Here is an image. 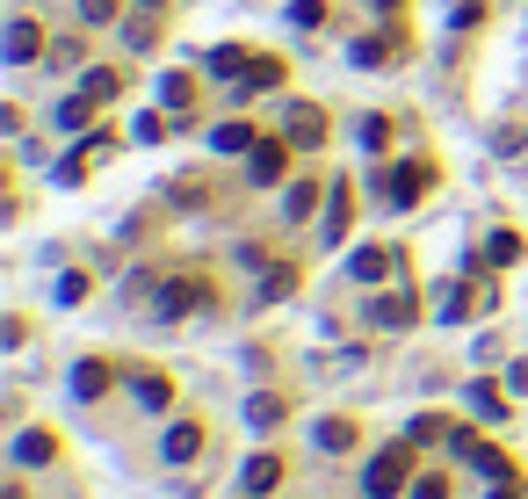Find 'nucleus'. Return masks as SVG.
Returning a JSON list of instances; mask_svg holds the SVG:
<instances>
[{
    "label": "nucleus",
    "instance_id": "obj_1",
    "mask_svg": "<svg viewBox=\"0 0 528 499\" xmlns=\"http://www.w3.org/2000/svg\"><path fill=\"white\" fill-rule=\"evenodd\" d=\"M420 478V442L413 434H398V442H384L377 456H369V471H362V499H406Z\"/></svg>",
    "mask_w": 528,
    "mask_h": 499
},
{
    "label": "nucleus",
    "instance_id": "obj_2",
    "mask_svg": "<svg viewBox=\"0 0 528 499\" xmlns=\"http://www.w3.org/2000/svg\"><path fill=\"white\" fill-rule=\"evenodd\" d=\"M449 456H456V463H471L478 478H514V456H507V449H492L485 434H471V427H456V434H449Z\"/></svg>",
    "mask_w": 528,
    "mask_h": 499
},
{
    "label": "nucleus",
    "instance_id": "obj_3",
    "mask_svg": "<svg viewBox=\"0 0 528 499\" xmlns=\"http://www.w3.org/2000/svg\"><path fill=\"white\" fill-rule=\"evenodd\" d=\"M58 456H66V442H58L51 427H22V434H15V449H8L15 471H51Z\"/></svg>",
    "mask_w": 528,
    "mask_h": 499
},
{
    "label": "nucleus",
    "instance_id": "obj_4",
    "mask_svg": "<svg viewBox=\"0 0 528 499\" xmlns=\"http://www.w3.org/2000/svg\"><path fill=\"white\" fill-rule=\"evenodd\" d=\"M427 189H434V167H427V160H413V167H391V174H384V203H391V210H413Z\"/></svg>",
    "mask_w": 528,
    "mask_h": 499
},
{
    "label": "nucleus",
    "instance_id": "obj_5",
    "mask_svg": "<svg viewBox=\"0 0 528 499\" xmlns=\"http://www.w3.org/2000/svg\"><path fill=\"white\" fill-rule=\"evenodd\" d=\"M283 478H290V463L275 456V449H254V456H246V471H239V492H246V499H261V492H275Z\"/></svg>",
    "mask_w": 528,
    "mask_h": 499
},
{
    "label": "nucleus",
    "instance_id": "obj_6",
    "mask_svg": "<svg viewBox=\"0 0 528 499\" xmlns=\"http://www.w3.org/2000/svg\"><path fill=\"white\" fill-rule=\"evenodd\" d=\"M312 442H319V456H348V449H362V420H348V413H326V420L312 427Z\"/></svg>",
    "mask_w": 528,
    "mask_h": 499
},
{
    "label": "nucleus",
    "instance_id": "obj_7",
    "mask_svg": "<svg viewBox=\"0 0 528 499\" xmlns=\"http://www.w3.org/2000/svg\"><path fill=\"white\" fill-rule=\"evenodd\" d=\"M160 456H167V463H196V456H203V420H174V427L160 434Z\"/></svg>",
    "mask_w": 528,
    "mask_h": 499
},
{
    "label": "nucleus",
    "instance_id": "obj_8",
    "mask_svg": "<svg viewBox=\"0 0 528 499\" xmlns=\"http://www.w3.org/2000/svg\"><path fill=\"white\" fill-rule=\"evenodd\" d=\"M131 398L145 405V413H174V377H160V369H138V377H131Z\"/></svg>",
    "mask_w": 528,
    "mask_h": 499
},
{
    "label": "nucleus",
    "instance_id": "obj_9",
    "mask_svg": "<svg viewBox=\"0 0 528 499\" xmlns=\"http://www.w3.org/2000/svg\"><path fill=\"white\" fill-rule=\"evenodd\" d=\"M109 384H116V362H102V355H87V362L73 369V398H80V405H95Z\"/></svg>",
    "mask_w": 528,
    "mask_h": 499
},
{
    "label": "nucleus",
    "instance_id": "obj_10",
    "mask_svg": "<svg viewBox=\"0 0 528 499\" xmlns=\"http://www.w3.org/2000/svg\"><path fill=\"white\" fill-rule=\"evenodd\" d=\"M283 138H297V145H319V138H326V109H312V102H297V109L283 116Z\"/></svg>",
    "mask_w": 528,
    "mask_h": 499
},
{
    "label": "nucleus",
    "instance_id": "obj_11",
    "mask_svg": "<svg viewBox=\"0 0 528 499\" xmlns=\"http://www.w3.org/2000/svg\"><path fill=\"white\" fill-rule=\"evenodd\" d=\"M246 420H254L261 434L283 427V420H290V398H283V391H254V398H246Z\"/></svg>",
    "mask_w": 528,
    "mask_h": 499
},
{
    "label": "nucleus",
    "instance_id": "obj_12",
    "mask_svg": "<svg viewBox=\"0 0 528 499\" xmlns=\"http://www.w3.org/2000/svg\"><path fill=\"white\" fill-rule=\"evenodd\" d=\"M283 167H290V145H254V160H246V181H283Z\"/></svg>",
    "mask_w": 528,
    "mask_h": 499
},
{
    "label": "nucleus",
    "instance_id": "obj_13",
    "mask_svg": "<svg viewBox=\"0 0 528 499\" xmlns=\"http://www.w3.org/2000/svg\"><path fill=\"white\" fill-rule=\"evenodd\" d=\"M37 51H44V29L29 22V15H22V22L8 29V66H29V58H37Z\"/></svg>",
    "mask_w": 528,
    "mask_h": 499
},
{
    "label": "nucleus",
    "instance_id": "obj_14",
    "mask_svg": "<svg viewBox=\"0 0 528 499\" xmlns=\"http://www.w3.org/2000/svg\"><path fill=\"white\" fill-rule=\"evenodd\" d=\"M369 319H377V326H413L420 304H413V290H406V297H377V311H369Z\"/></svg>",
    "mask_w": 528,
    "mask_h": 499
},
{
    "label": "nucleus",
    "instance_id": "obj_15",
    "mask_svg": "<svg viewBox=\"0 0 528 499\" xmlns=\"http://www.w3.org/2000/svg\"><path fill=\"white\" fill-rule=\"evenodd\" d=\"M463 405H471L478 420H507V398H500V384H471V391H463Z\"/></svg>",
    "mask_w": 528,
    "mask_h": 499
},
{
    "label": "nucleus",
    "instance_id": "obj_16",
    "mask_svg": "<svg viewBox=\"0 0 528 499\" xmlns=\"http://www.w3.org/2000/svg\"><path fill=\"white\" fill-rule=\"evenodd\" d=\"M391 261H398V254H384V246H369V254H355L348 268H355V283H384V275H391Z\"/></svg>",
    "mask_w": 528,
    "mask_h": 499
},
{
    "label": "nucleus",
    "instance_id": "obj_17",
    "mask_svg": "<svg viewBox=\"0 0 528 499\" xmlns=\"http://www.w3.org/2000/svg\"><path fill=\"white\" fill-rule=\"evenodd\" d=\"M210 145H217V152H254V123H217Z\"/></svg>",
    "mask_w": 528,
    "mask_h": 499
},
{
    "label": "nucleus",
    "instance_id": "obj_18",
    "mask_svg": "<svg viewBox=\"0 0 528 499\" xmlns=\"http://www.w3.org/2000/svg\"><path fill=\"white\" fill-rule=\"evenodd\" d=\"M312 203H319V181H290V196H283V217L297 225V217H312Z\"/></svg>",
    "mask_w": 528,
    "mask_h": 499
},
{
    "label": "nucleus",
    "instance_id": "obj_19",
    "mask_svg": "<svg viewBox=\"0 0 528 499\" xmlns=\"http://www.w3.org/2000/svg\"><path fill=\"white\" fill-rule=\"evenodd\" d=\"M485 261H492V268L521 261V232H492V239H485Z\"/></svg>",
    "mask_w": 528,
    "mask_h": 499
},
{
    "label": "nucleus",
    "instance_id": "obj_20",
    "mask_svg": "<svg viewBox=\"0 0 528 499\" xmlns=\"http://www.w3.org/2000/svg\"><path fill=\"white\" fill-rule=\"evenodd\" d=\"M348 217H355V196H348V189H333V203H326V239L348 232Z\"/></svg>",
    "mask_w": 528,
    "mask_h": 499
},
{
    "label": "nucleus",
    "instance_id": "obj_21",
    "mask_svg": "<svg viewBox=\"0 0 528 499\" xmlns=\"http://www.w3.org/2000/svg\"><path fill=\"white\" fill-rule=\"evenodd\" d=\"M406 434H413V442H420V449H427V442H449V434H456V427H449V420H442V413H420V420H413V427H406Z\"/></svg>",
    "mask_w": 528,
    "mask_h": 499
},
{
    "label": "nucleus",
    "instance_id": "obj_22",
    "mask_svg": "<svg viewBox=\"0 0 528 499\" xmlns=\"http://www.w3.org/2000/svg\"><path fill=\"white\" fill-rule=\"evenodd\" d=\"M406 499H449V471H420Z\"/></svg>",
    "mask_w": 528,
    "mask_h": 499
},
{
    "label": "nucleus",
    "instance_id": "obj_23",
    "mask_svg": "<svg viewBox=\"0 0 528 499\" xmlns=\"http://www.w3.org/2000/svg\"><path fill=\"white\" fill-rule=\"evenodd\" d=\"M116 87H123V73H109V66H95V73H87V87H80V95H95V102H109V95H116Z\"/></svg>",
    "mask_w": 528,
    "mask_h": 499
},
{
    "label": "nucleus",
    "instance_id": "obj_24",
    "mask_svg": "<svg viewBox=\"0 0 528 499\" xmlns=\"http://www.w3.org/2000/svg\"><path fill=\"white\" fill-rule=\"evenodd\" d=\"M362 145L384 152V145H391V116H362Z\"/></svg>",
    "mask_w": 528,
    "mask_h": 499
},
{
    "label": "nucleus",
    "instance_id": "obj_25",
    "mask_svg": "<svg viewBox=\"0 0 528 499\" xmlns=\"http://www.w3.org/2000/svg\"><path fill=\"white\" fill-rule=\"evenodd\" d=\"M123 0H80V22H116Z\"/></svg>",
    "mask_w": 528,
    "mask_h": 499
},
{
    "label": "nucleus",
    "instance_id": "obj_26",
    "mask_svg": "<svg viewBox=\"0 0 528 499\" xmlns=\"http://www.w3.org/2000/svg\"><path fill=\"white\" fill-rule=\"evenodd\" d=\"M485 499H528V478H521V471H514V478H492Z\"/></svg>",
    "mask_w": 528,
    "mask_h": 499
},
{
    "label": "nucleus",
    "instance_id": "obj_27",
    "mask_svg": "<svg viewBox=\"0 0 528 499\" xmlns=\"http://www.w3.org/2000/svg\"><path fill=\"white\" fill-rule=\"evenodd\" d=\"M290 290H297V268H275L268 283H261V297H290Z\"/></svg>",
    "mask_w": 528,
    "mask_h": 499
},
{
    "label": "nucleus",
    "instance_id": "obj_28",
    "mask_svg": "<svg viewBox=\"0 0 528 499\" xmlns=\"http://www.w3.org/2000/svg\"><path fill=\"white\" fill-rule=\"evenodd\" d=\"M145 8H160V0H145Z\"/></svg>",
    "mask_w": 528,
    "mask_h": 499
},
{
    "label": "nucleus",
    "instance_id": "obj_29",
    "mask_svg": "<svg viewBox=\"0 0 528 499\" xmlns=\"http://www.w3.org/2000/svg\"><path fill=\"white\" fill-rule=\"evenodd\" d=\"M377 8H391V0H377Z\"/></svg>",
    "mask_w": 528,
    "mask_h": 499
}]
</instances>
